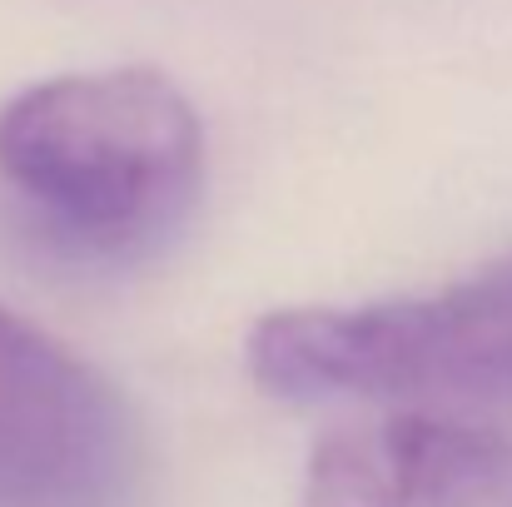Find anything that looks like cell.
<instances>
[{
	"label": "cell",
	"mask_w": 512,
	"mask_h": 507,
	"mask_svg": "<svg viewBox=\"0 0 512 507\" xmlns=\"http://www.w3.org/2000/svg\"><path fill=\"white\" fill-rule=\"evenodd\" d=\"M204 120L150 65L50 75L0 105V184L85 264L165 249L204 194Z\"/></svg>",
	"instance_id": "obj_1"
},
{
	"label": "cell",
	"mask_w": 512,
	"mask_h": 507,
	"mask_svg": "<svg viewBox=\"0 0 512 507\" xmlns=\"http://www.w3.org/2000/svg\"><path fill=\"white\" fill-rule=\"evenodd\" d=\"M244 363L279 403H512V249L433 294L274 309Z\"/></svg>",
	"instance_id": "obj_2"
},
{
	"label": "cell",
	"mask_w": 512,
	"mask_h": 507,
	"mask_svg": "<svg viewBox=\"0 0 512 507\" xmlns=\"http://www.w3.org/2000/svg\"><path fill=\"white\" fill-rule=\"evenodd\" d=\"M140 433L120 388L0 304V507H120Z\"/></svg>",
	"instance_id": "obj_3"
},
{
	"label": "cell",
	"mask_w": 512,
	"mask_h": 507,
	"mask_svg": "<svg viewBox=\"0 0 512 507\" xmlns=\"http://www.w3.org/2000/svg\"><path fill=\"white\" fill-rule=\"evenodd\" d=\"M508 443L448 408H393L324 433L304 468V507H483Z\"/></svg>",
	"instance_id": "obj_4"
}]
</instances>
